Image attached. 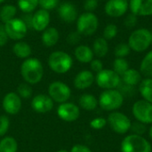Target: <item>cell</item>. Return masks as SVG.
I'll use <instances>...</instances> for the list:
<instances>
[{
  "label": "cell",
  "instance_id": "7dc6e473",
  "mask_svg": "<svg viewBox=\"0 0 152 152\" xmlns=\"http://www.w3.org/2000/svg\"><path fill=\"white\" fill-rule=\"evenodd\" d=\"M56 152H69L68 151H66V150H60V151H58Z\"/></svg>",
  "mask_w": 152,
  "mask_h": 152
},
{
  "label": "cell",
  "instance_id": "60d3db41",
  "mask_svg": "<svg viewBox=\"0 0 152 152\" xmlns=\"http://www.w3.org/2000/svg\"><path fill=\"white\" fill-rule=\"evenodd\" d=\"M90 68L92 72H95L97 74L103 69V63L100 59H94L90 62Z\"/></svg>",
  "mask_w": 152,
  "mask_h": 152
},
{
  "label": "cell",
  "instance_id": "e0dca14e",
  "mask_svg": "<svg viewBox=\"0 0 152 152\" xmlns=\"http://www.w3.org/2000/svg\"><path fill=\"white\" fill-rule=\"evenodd\" d=\"M129 9L136 16H151L152 0H130Z\"/></svg>",
  "mask_w": 152,
  "mask_h": 152
},
{
  "label": "cell",
  "instance_id": "e575fe53",
  "mask_svg": "<svg viewBox=\"0 0 152 152\" xmlns=\"http://www.w3.org/2000/svg\"><path fill=\"white\" fill-rule=\"evenodd\" d=\"M130 131H132V134H134L142 136L147 132V125L141 123L139 121H135V122L132 123Z\"/></svg>",
  "mask_w": 152,
  "mask_h": 152
},
{
  "label": "cell",
  "instance_id": "b9f144b4",
  "mask_svg": "<svg viewBox=\"0 0 152 152\" xmlns=\"http://www.w3.org/2000/svg\"><path fill=\"white\" fill-rule=\"evenodd\" d=\"M81 39V35L77 31L71 32L67 37V42L69 45H77Z\"/></svg>",
  "mask_w": 152,
  "mask_h": 152
},
{
  "label": "cell",
  "instance_id": "816d5d0a",
  "mask_svg": "<svg viewBox=\"0 0 152 152\" xmlns=\"http://www.w3.org/2000/svg\"><path fill=\"white\" fill-rule=\"evenodd\" d=\"M107 1H108V0H107Z\"/></svg>",
  "mask_w": 152,
  "mask_h": 152
},
{
  "label": "cell",
  "instance_id": "f6af8a7d",
  "mask_svg": "<svg viewBox=\"0 0 152 152\" xmlns=\"http://www.w3.org/2000/svg\"><path fill=\"white\" fill-rule=\"evenodd\" d=\"M8 40V37H7V34L4 28V26H1L0 27V46H3L6 44Z\"/></svg>",
  "mask_w": 152,
  "mask_h": 152
},
{
  "label": "cell",
  "instance_id": "f35d334b",
  "mask_svg": "<svg viewBox=\"0 0 152 152\" xmlns=\"http://www.w3.org/2000/svg\"><path fill=\"white\" fill-rule=\"evenodd\" d=\"M117 89L122 94V95L124 97H126L127 95L128 96H133L134 94V86H127V85H126L124 83H122V84L120 83L119 86H118V87Z\"/></svg>",
  "mask_w": 152,
  "mask_h": 152
},
{
  "label": "cell",
  "instance_id": "603a6c76",
  "mask_svg": "<svg viewBox=\"0 0 152 152\" xmlns=\"http://www.w3.org/2000/svg\"><path fill=\"white\" fill-rule=\"evenodd\" d=\"M79 107L86 111H93L98 106V99L92 94H84L78 99Z\"/></svg>",
  "mask_w": 152,
  "mask_h": 152
},
{
  "label": "cell",
  "instance_id": "5b68a950",
  "mask_svg": "<svg viewBox=\"0 0 152 152\" xmlns=\"http://www.w3.org/2000/svg\"><path fill=\"white\" fill-rule=\"evenodd\" d=\"M73 59L66 52L54 51L48 57L49 68L57 74H65L72 68Z\"/></svg>",
  "mask_w": 152,
  "mask_h": 152
},
{
  "label": "cell",
  "instance_id": "d6a6232c",
  "mask_svg": "<svg viewBox=\"0 0 152 152\" xmlns=\"http://www.w3.org/2000/svg\"><path fill=\"white\" fill-rule=\"evenodd\" d=\"M33 90L29 84L28 83H22L20 84L17 87V94L21 99H28L32 96Z\"/></svg>",
  "mask_w": 152,
  "mask_h": 152
},
{
  "label": "cell",
  "instance_id": "d590c367",
  "mask_svg": "<svg viewBox=\"0 0 152 152\" xmlns=\"http://www.w3.org/2000/svg\"><path fill=\"white\" fill-rule=\"evenodd\" d=\"M10 127V119L5 115L0 116V137H4Z\"/></svg>",
  "mask_w": 152,
  "mask_h": 152
},
{
  "label": "cell",
  "instance_id": "bcb514c9",
  "mask_svg": "<svg viewBox=\"0 0 152 152\" xmlns=\"http://www.w3.org/2000/svg\"><path fill=\"white\" fill-rule=\"evenodd\" d=\"M148 134H149V137H150V139L152 141V124H151V127L149 128Z\"/></svg>",
  "mask_w": 152,
  "mask_h": 152
},
{
  "label": "cell",
  "instance_id": "8d00e7d4",
  "mask_svg": "<svg viewBox=\"0 0 152 152\" xmlns=\"http://www.w3.org/2000/svg\"><path fill=\"white\" fill-rule=\"evenodd\" d=\"M107 119L104 118H95L94 119H92L90 121V126L91 128L93 129H95V130H101L102 128H104L106 126H107Z\"/></svg>",
  "mask_w": 152,
  "mask_h": 152
},
{
  "label": "cell",
  "instance_id": "c3c4849f",
  "mask_svg": "<svg viewBox=\"0 0 152 152\" xmlns=\"http://www.w3.org/2000/svg\"><path fill=\"white\" fill-rule=\"evenodd\" d=\"M4 1H5V0H0V4H2V3H4Z\"/></svg>",
  "mask_w": 152,
  "mask_h": 152
},
{
  "label": "cell",
  "instance_id": "3957f363",
  "mask_svg": "<svg viewBox=\"0 0 152 152\" xmlns=\"http://www.w3.org/2000/svg\"><path fill=\"white\" fill-rule=\"evenodd\" d=\"M125 97L118 89L103 90L98 99L100 108L105 111H116L122 107Z\"/></svg>",
  "mask_w": 152,
  "mask_h": 152
},
{
  "label": "cell",
  "instance_id": "9a60e30c",
  "mask_svg": "<svg viewBox=\"0 0 152 152\" xmlns=\"http://www.w3.org/2000/svg\"><path fill=\"white\" fill-rule=\"evenodd\" d=\"M53 105L54 102L48 94H39L31 101V108L37 113H47L53 110Z\"/></svg>",
  "mask_w": 152,
  "mask_h": 152
},
{
  "label": "cell",
  "instance_id": "1f68e13d",
  "mask_svg": "<svg viewBox=\"0 0 152 152\" xmlns=\"http://www.w3.org/2000/svg\"><path fill=\"white\" fill-rule=\"evenodd\" d=\"M131 48L127 43H120L116 45L114 49V54L116 58H126L131 53Z\"/></svg>",
  "mask_w": 152,
  "mask_h": 152
},
{
  "label": "cell",
  "instance_id": "4316f807",
  "mask_svg": "<svg viewBox=\"0 0 152 152\" xmlns=\"http://www.w3.org/2000/svg\"><path fill=\"white\" fill-rule=\"evenodd\" d=\"M140 72L145 77L152 78V50L146 53L140 64Z\"/></svg>",
  "mask_w": 152,
  "mask_h": 152
},
{
  "label": "cell",
  "instance_id": "ba28073f",
  "mask_svg": "<svg viewBox=\"0 0 152 152\" xmlns=\"http://www.w3.org/2000/svg\"><path fill=\"white\" fill-rule=\"evenodd\" d=\"M95 82L97 86L103 90L117 89L121 83V77L113 69H103L96 74Z\"/></svg>",
  "mask_w": 152,
  "mask_h": 152
},
{
  "label": "cell",
  "instance_id": "f1b7e54d",
  "mask_svg": "<svg viewBox=\"0 0 152 152\" xmlns=\"http://www.w3.org/2000/svg\"><path fill=\"white\" fill-rule=\"evenodd\" d=\"M17 141L12 136H4L0 140V152H17Z\"/></svg>",
  "mask_w": 152,
  "mask_h": 152
},
{
  "label": "cell",
  "instance_id": "d6986e66",
  "mask_svg": "<svg viewBox=\"0 0 152 152\" xmlns=\"http://www.w3.org/2000/svg\"><path fill=\"white\" fill-rule=\"evenodd\" d=\"M95 82V76L91 70H82L78 72L73 81L74 86L78 90H86Z\"/></svg>",
  "mask_w": 152,
  "mask_h": 152
},
{
  "label": "cell",
  "instance_id": "f546056e",
  "mask_svg": "<svg viewBox=\"0 0 152 152\" xmlns=\"http://www.w3.org/2000/svg\"><path fill=\"white\" fill-rule=\"evenodd\" d=\"M17 5L22 12L31 13L38 6V0H18Z\"/></svg>",
  "mask_w": 152,
  "mask_h": 152
},
{
  "label": "cell",
  "instance_id": "7a4b0ae2",
  "mask_svg": "<svg viewBox=\"0 0 152 152\" xmlns=\"http://www.w3.org/2000/svg\"><path fill=\"white\" fill-rule=\"evenodd\" d=\"M127 44L130 46L131 50L134 52H145L151 45V30L145 28H139L134 29L130 34Z\"/></svg>",
  "mask_w": 152,
  "mask_h": 152
},
{
  "label": "cell",
  "instance_id": "681fc988",
  "mask_svg": "<svg viewBox=\"0 0 152 152\" xmlns=\"http://www.w3.org/2000/svg\"><path fill=\"white\" fill-rule=\"evenodd\" d=\"M151 46H152V30H151Z\"/></svg>",
  "mask_w": 152,
  "mask_h": 152
},
{
  "label": "cell",
  "instance_id": "30bf717a",
  "mask_svg": "<svg viewBox=\"0 0 152 152\" xmlns=\"http://www.w3.org/2000/svg\"><path fill=\"white\" fill-rule=\"evenodd\" d=\"M48 95L53 102L61 104L69 101L71 96V90L67 84L61 81H54L48 86Z\"/></svg>",
  "mask_w": 152,
  "mask_h": 152
},
{
  "label": "cell",
  "instance_id": "6da1fadb",
  "mask_svg": "<svg viewBox=\"0 0 152 152\" xmlns=\"http://www.w3.org/2000/svg\"><path fill=\"white\" fill-rule=\"evenodd\" d=\"M20 74L24 81L29 85L38 84L44 76L42 62L37 58H28L20 65Z\"/></svg>",
  "mask_w": 152,
  "mask_h": 152
},
{
  "label": "cell",
  "instance_id": "cb8c5ba5",
  "mask_svg": "<svg viewBox=\"0 0 152 152\" xmlns=\"http://www.w3.org/2000/svg\"><path fill=\"white\" fill-rule=\"evenodd\" d=\"M12 53L18 58L26 60L30 57V55L32 53V49H31V46L28 43L20 40V41H17L13 45Z\"/></svg>",
  "mask_w": 152,
  "mask_h": 152
},
{
  "label": "cell",
  "instance_id": "ffe728a7",
  "mask_svg": "<svg viewBox=\"0 0 152 152\" xmlns=\"http://www.w3.org/2000/svg\"><path fill=\"white\" fill-rule=\"evenodd\" d=\"M60 38V34L57 28L53 27H48L45 28L41 35V41L43 45L46 47L54 46Z\"/></svg>",
  "mask_w": 152,
  "mask_h": 152
},
{
  "label": "cell",
  "instance_id": "ac0fdd59",
  "mask_svg": "<svg viewBox=\"0 0 152 152\" xmlns=\"http://www.w3.org/2000/svg\"><path fill=\"white\" fill-rule=\"evenodd\" d=\"M58 12L60 18L66 23H72L76 21L78 17L77 7L70 2H64L61 4L58 8Z\"/></svg>",
  "mask_w": 152,
  "mask_h": 152
},
{
  "label": "cell",
  "instance_id": "44dd1931",
  "mask_svg": "<svg viewBox=\"0 0 152 152\" xmlns=\"http://www.w3.org/2000/svg\"><path fill=\"white\" fill-rule=\"evenodd\" d=\"M120 77L122 83L134 87L139 86V84L142 80V75L141 74V72L135 69H130V68Z\"/></svg>",
  "mask_w": 152,
  "mask_h": 152
},
{
  "label": "cell",
  "instance_id": "74e56055",
  "mask_svg": "<svg viewBox=\"0 0 152 152\" xmlns=\"http://www.w3.org/2000/svg\"><path fill=\"white\" fill-rule=\"evenodd\" d=\"M60 0H38V5L41 9L49 11L54 9L59 4Z\"/></svg>",
  "mask_w": 152,
  "mask_h": 152
},
{
  "label": "cell",
  "instance_id": "8fae6325",
  "mask_svg": "<svg viewBox=\"0 0 152 152\" xmlns=\"http://www.w3.org/2000/svg\"><path fill=\"white\" fill-rule=\"evenodd\" d=\"M132 112L136 119L145 125L152 124V103L142 99L136 101L132 108Z\"/></svg>",
  "mask_w": 152,
  "mask_h": 152
},
{
  "label": "cell",
  "instance_id": "7c38bea8",
  "mask_svg": "<svg viewBox=\"0 0 152 152\" xmlns=\"http://www.w3.org/2000/svg\"><path fill=\"white\" fill-rule=\"evenodd\" d=\"M57 115L65 122H74L80 116V108L72 102L61 103L57 109Z\"/></svg>",
  "mask_w": 152,
  "mask_h": 152
},
{
  "label": "cell",
  "instance_id": "4fadbf2b",
  "mask_svg": "<svg viewBox=\"0 0 152 152\" xmlns=\"http://www.w3.org/2000/svg\"><path fill=\"white\" fill-rule=\"evenodd\" d=\"M129 9V2L127 0H108L104 6L105 13L112 18L123 16Z\"/></svg>",
  "mask_w": 152,
  "mask_h": 152
},
{
  "label": "cell",
  "instance_id": "4dcf8cb0",
  "mask_svg": "<svg viewBox=\"0 0 152 152\" xmlns=\"http://www.w3.org/2000/svg\"><path fill=\"white\" fill-rule=\"evenodd\" d=\"M129 69V63L126 58H116L113 61V70L120 77Z\"/></svg>",
  "mask_w": 152,
  "mask_h": 152
},
{
  "label": "cell",
  "instance_id": "8992f818",
  "mask_svg": "<svg viewBox=\"0 0 152 152\" xmlns=\"http://www.w3.org/2000/svg\"><path fill=\"white\" fill-rule=\"evenodd\" d=\"M77 31L82 36L89 37L94 35L99 27L98 17L94 12H85L77 19Z\"/></svg>",
  "mask_w": 152,
  "mask_h": 152
},
{
  "label": "cell",
  "instance_id": "277c9868",
  "mask_svg": "<svg viewBox=\"0 0 152 152\" xmlns=\"http://www.w3.org/2000/svg\"><path fill=\"white\" fill-rule=\"evenodd\" d=\"M121 152H151V142L142 135L128 134L121 142Z\"/></svg>",
  "mask_w": 152,
  "mask_h": 152
},
{
  "label": "cell",
  "instance_id": "52a82bcc",
  "mask_svg": "<svg viewBox=\"0 0 152 152\" xmlns=\"http://www.w3.org/2000/svg\"><path fill=\"white\" fill-rule=\"evenodd\" d=\"M107 124L114 133L118 134H126L131 129L132 121L126 114L116 110L109 114Z\"/></svg>",
  "mask_w": 152,
  "mask_h": 152
},
{
  "label": "cell",
  "instance_id": "7402d4cb",
  "mask_svg": "<svg viewBox=\"0 0 152 152\" xmlns=\"http://www.w3.org/2000/svg\"><path fill=\"white\" fill-rule=\"evenodd\" d=\"M76 59L81 63H90L94 60V52L91 47L85 45H80L74 51Z\"/></svg>",
  "mask_w": 152,
  "mask_h": 152
},
{
  "label": "cell",
  "instance_id": "2e32d148",
  "mask_svg": "<svg viewBox=\"0 0 152 152\" xmlns=\"http://www.w3.org/2000/svg\"><path fill=\"white\" fill-rule=\"evenodd\" d=\"M51 16L49 11L39 9L34 12L31 17V27L33 29L38 32H43L45 28L49 27Z\"/></svg>",
  "mask_w": 152,
  "mask_h": 152
},
{
  "label": "cell",
  "instance_id": "ab89813d",
  "mask_svg": "<svg viewBox=\"0 0 152 152\" xmlns=\"http://www.w3.org/2000/svg\"><path fill=\"white\" fill-rule=\"evenodd\" d=\"M137 17L135 14L134 13H129L128 15H126V17L124 20V25L127 28H133L136 26L137 24Z\"/></svg>",
  "mask_w": 152,
  "mask_h": 152
},
{
  "label": "cell",
  "instance_id": "836d02e7",
  "mask_svg": "<svg viewBox=\"0 0 152 152\" xmlns=\"http://www.w3.org/2000/svg\"><path fill=\"white\" fill-rule=\"evenodd\" d=\"M118 29L116 24L114 23H110L108 25H106V27L103 29V38H105L107 41L108 40H111L114 37H116V36L118 35Z\"/></svg>",
  "mask_w": 152,
  "mask_h": 152
},
{
  "label": "cell",
  "instance_id": "f907efd6",
  "mask_svg": "<svg viewBox=\"0 0 152 152\" xmlns=\"http://www.w3.org/2000/svg\"><path fill=\"white\" fill-rule=\"evenodd\" d=\"M127 1H128V2H129V1H130V0H127Z\"/></svg>",
  "mask_w": 152,
  "mask_h": 152
},
{
  "label": "cell",
  "instance_id": "d4e9b609",
  "mask_svg": "<svg viewBox=\"0 0 152 152\" xmlns=\"http://www.w3.org/2000/svg\"><path fill=\"white\" fill-rule=\"evenodd\" d=\"M94 54L98 58H103L107 55L109 52L108 41L103 37H98L94 40L92 48Z\"/></svg>",
  "mask_w": 152,
  "mask_h": 152
},
{
  "label": "cell",
  "instance_id": "ee69618b",
  "mask_svg": "<svg viewBox=\"0 0 152 152\" xmlns=\"http://www.w3.org/2000/svg\"><path fill=\"white\" fill-rule=\"evenodd\" d=\"M69 152H92V151L86 145L83 144H76L74 145Z\"/></svg>",
  "mask_w": 152,
  "mask_h": 152
},
{
  "label": "cell",
  "instance_id": "7bdbcfd3",
  "mask_svg": "<svg viewBox=\"0 0 152 152\" xmlns=\"http://www.w3.org/2000/svg\"><path fill=\"white\" fill-rule=\"evenodd\" d=\"M98 7V0H86L84 3V8L86 12H93Z\"/></svg>",
  "mask_w": 152,
  "mask_h": 152
},
{
  "label": "cell",
  "instance_id": "83f0119b",
  "mask_svg": "<svg viewBox=\"0 0 152 152\" xmlns=\"http://www.w3.org/2000/svg\"><path fill=\"white\" fill-rule=\"evenodd\" d=\"M17 13V7L11 4H6L3 5L0 9V20L3 23L7 22L8 20L15 18Z\"/></svg>",
  "mask_w": 152,
  "mask_h": 152
},
{
  "label": "cell",
  "instance_id": "484cf974",
  "mask_svg": "<svg viewBox=\"0 0 152 152\" xmlns=\"http://www.w3.org/2000/svg\"><path fill=\"white\" fill-rule=\"evenodd\" d=\"M139 93L142 99L152 103V78L145 77L139 84Z\"/></svg>",
  "mask_w": 152,
  "mask_h": 152
},
{
  "label": "cell",
  "instance_id": "5bb4252c",
  "mask_svg": "<svg viewBox=\"0 0 152 152\" xmlns=\"http://www.w3.org/2000/svg\"><path fill=\"white\" fill-rule=\"evenodd\" d=\"M2 105L5 113L9 115H15L19 113L21 109V98L17 94V93L10 92L4 95Z\"/></svg>",
  "mask_w": 152,
  "mask_h": 152
},
{
  "label": "cell",
  "instance_id": "9c48e42d",
  "mask_svg": "<svg viewBox=\"0 0 152 152\" xmlns=\"http://www.w3.org/2000/svg\"><path fill=\"white\" fill-rule=\"evenodd\" d=\"M4 28L8 38L15 41H20L25 37L28 32V26L26 22L23 20L16 17L4 23Z\"/></svg>",
  "mask_w": 152,
  "mask_h": 152
}]
</instances>
